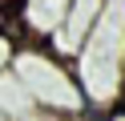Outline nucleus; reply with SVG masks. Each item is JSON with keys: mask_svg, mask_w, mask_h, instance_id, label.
<instances>
[{"mask_svg": "<svg viewBox=\"0 0 125 121\" xmlns=\"http://www.w3.org/2000/svg\"><path fill=\"white\" fill-rule=\"evenodd\" d=\"M20 44H24V40H20L12 28H4V24H0V73L12 69V61H16V53H20Z\"/></svg>", "mask_w": 125, "mask_h": 121, "instance_id": "1", "label": "nucleus"}, {"mask_svg": "<svg viewBox=\"0 0 125 121\" xmlns=\"http://www.w3.org/2000/svg\"><path fill=\"white\" fill-rule=\"evenodd\" d=\"M101 121H125V109H109V113H105Z\"/></svg>", "mask_w": 125, "mask_h": 121, "instance_id": "2", "label": "nucleus"}]
</instances>
